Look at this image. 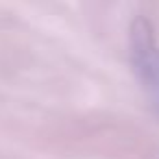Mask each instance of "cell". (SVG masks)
<instances>
[{
  "label": "cell",
  "instance_id": "6da1fadb",
  "mask_svg": "<svg viewBox=\"0 0 159 159\" xmlns=\"http://www.w3.org/2000/svg\"><path fill=\"white\" fill-rule=\"evenodd\" d=\"M129 48H131L133 72L150 107L159 116V42L146 18H137L131 24Z\"/></svg>",
  "mask_w": 159,
  "mask_h": 159
}]
</instances>
